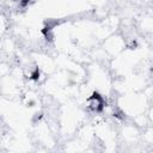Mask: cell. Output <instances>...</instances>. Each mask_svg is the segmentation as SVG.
<instances>
[{"mask_svg":"<svg viewBox=\"0 0 153 153\" xmlns=\"http://www.w3.org/2000/svg\"><path fill=\"white\" fill-rule=\"evenodd\" d=\"M104 106H105L104 99L97 92H93L90 97L86 98V108L88 109V111L98 114V112H102L104 110Z\"/></svg>","mask_w":153,"mask_h":153,"instance_id":"obj_1","label":"cell"}]
</instances>
